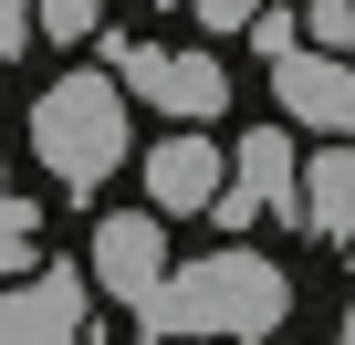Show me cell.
Returning a JSON list of instances; mask_svg holds the SVG:
<instances>
[{"label": "cell", "mask_w": 355, "mask_h": 345, "mask_svg": "<svg viewBox=\"0 0 355 345\" xmlns=\"http://www.w3.org/2000/svg\"><path fill=\"white\" fill-rule=\"evenodd\" d=\"M0 345H84V272L53 262L21 293H0Z\"/></svg>", "instance_id": "obj_6"}, {"label": "cell", "mask_w": 355, "mask_h": 345, "mask_svg": "<svg viewBox=\"0 0 355 345\" xmlns=\"http://www.w3.org/2000/svg\"><path fill=\"white\" fill-rule=\"evenodd\" d=\"M115 63H125V84L115 94H146L167 126H209L220 105H230V74H220V53H157V42H115Z\"/></svg>", "instance_id": "obj_3"}, {"label": "cell", "mask_w": 355, "mask_h": 345, "mask_svg": "<svg viewBox=\"0 0 355 345\" xmlns=\"http://www.w3.org/2000/svg\"><path fill=\"white\" fill-rule=\"evenodd\" d=\"M32 251H42V210L0 189V272H32Z\"/></svg>", "instance_id": "obj_10"}, {"label": "cell", "mask_w": 355, "mask_h": 345, "mask_svg": "<svg viewBox=\"0 0 355 345\" xmlns=\"http://www.w3.org/2000/svg\"><path fill=\"white\" fill-rule=\"evenodd\" d=\"M345 345H355V303H345Z\"/></svg>", "instance_id": "obj_16"}, {"label": "cell", "mask_w": 355, "mask_h": 345, "mask_svg": "<svg viewBox=\"0 0 355 345\" xmlns=\"http://www.w3.org/2000/svg\"><path fill=\"white\" fill-rule=\"evenodd\" d=\"M293 189H303V146H293L282 126H251V136L230 146V178H220L209 210H220L230 230H251V220H303Z\"/></svg>", "instance_id": "obj_4"}, {"label": "cell", "mask_w": 355, "mask_h": 345, "mask_svg": "<svg viewBox=\"0 0 355 345\" xmlns=\"http://www.w3.org/2000/svg\"><path fill=\"white\" fill-rule=\"evenodd\" d=\"M94 22H105V0H32V32L53 42H94Z\"/></svg>", "instance_id": "obj_11"}, {"label": "cell", "mask_w": 355, "mask_h": 345, "mask_svg": "<svg viewBox=\"0 0 355 345\" xmlns=\"http://www.w3.org/2000/svg\"><path fill=\"white\" fill-rule=\"evenodd\" d=\"M303 230L313 241H355V146H324V157H303Z\"/></svg>", "instance_id": "obj_9"}, {"label": "cell", "mask_w": 355, "mask_h": 345, "mask_svg": "<svg viewBox=\"0 0 355 345\" xmlns=\"http://www.w3.org/2000/svg\"><path fill=\"white\" fill-rule=\"evenodd\" d=\"M251 32H261V53H272V63H282V53H303V22H293V11H251Z\"/></svg>", "instance_id": "obj_13"}, {"label": "cell", "mask_w": 355, "mask_h": 345, "mask_svg": "<svg viewBox=\"0 0 355 345\" xmlns=\"http://www.w3.org/2000/svg\"><path fill=\"white\" fill-rule=\"evenodd\" d=\"M94 283H105L115 303H146V293L167 283V230H157L146 210H115V220H94Z\"/></svg>", "instance_id": "obj_7"}, {"label": "cell", "mask_w": 355, "mask_h": 345, "mask_svg": "<svg viewBox=\"0 0 355 345\" xmlns=\"http://www.w3.org/2000/svg\"><path fill=\"white\" fill-rule=\"evenodd\" d=\"M21 42H32V0H0V63H21Z\"/></svg>", "instance_id": "obj_14"}, {"label": "cell", "mask_w": 355, "mask_h": 345, "mask_svg": "<svg viewBox=\"0 0 355 345\" xmlns=\"http://www.w3.org/2000/svg\"><path fill=\"white\" fill-rule=\"evenodd\" d=\"M32 157L53 167L73 199H94L115 167L136 157V146H125V94H115V74H63V84L32 105Z\"/></svg>", "instance_id": "obj_2"}, {"label": "cell", "mask_w": 355, "mask_h": 345, "mask_svg": "<svg viewBox=\"0 0 355 345\" xmlns=\"http://www.w3.org/2000/svg\"><path fill=\"white\" fill-rule=\"evenodd\" d=\"M189 11H199L209 32H251V11H261V0H189Z\"/></svg>", "instance_id": "obj_15"}, {"label": "cell", "mask_w": 355, "mask_h": 345, "mask_svg": "<svg viewBox=\"0 0 355 345\" xmlns=\"http://www.w3.org/2000/svg\"><path fill=\"white\" fill-rule=\"evenodd\" d=\"M136 314H146V335H272L293 314V283L261 251H209L189 272H167Z\"/></svg>", "instance_id": "obj_1"}, {"label": "cell", "mask_w": 355, "mask_h": 345, "mask_svg": "<svg viewBox=\"0 0 355 345\" xmlns=\"http://www.w3.org/2000/svg\"><path fill=\"white\" fill-rule=\"evenodd\" d=\"M272 94H282L293 126L355 146V63H345V53H282V63H272Z\"/></svg>", "instance_id": "obj_5"}, {"label": "cell", "mask_w": 355, "mask_h": 345, "mask_svg": "<svg viewBox=\"0 0 355 345\" xmlns=\"http://www.w3.org/2000/svg\"><path fill=\"white\" fill-rule=\"evenodd\" d=\"M220 178H230V157H220L209 136H189V126H167V136L146 146V199H157V210H178V220L209 210V199H220Z\"/></svg>", "instance_id": "obj_8"}, {"label": "cell", "mask_w": 355, "mask_h": 345, "mask_svg": "<svg viewBox=\"0 0 355 345\" xmlns=\"http://www.w3.org/2000/svg\"><path fill=\"white\" fill-rule=\"evenodd\" d=\"M303 22V53H345L355 42V0H313V11H293Z\"/></svg>", "instance_id": "obj_12"}]
</instances>
